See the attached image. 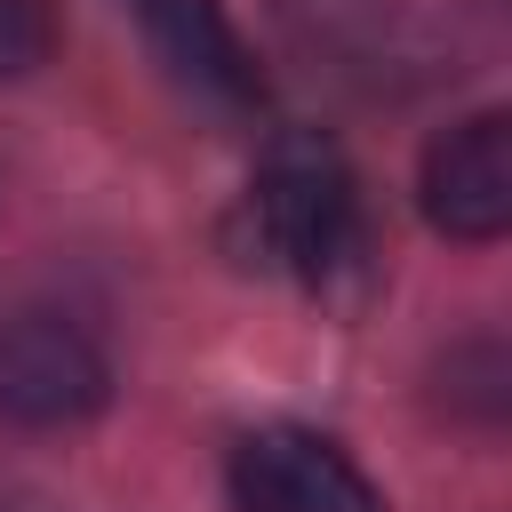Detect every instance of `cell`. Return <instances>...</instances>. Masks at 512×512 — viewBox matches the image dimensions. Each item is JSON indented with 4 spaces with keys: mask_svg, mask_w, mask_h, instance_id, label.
<instances>
[{
    "mask_svg": "<svg viewBox=\"0 0 512 512\" xmlns=\"http://www.w3.org/2000/svg\"><path fill=\"white\" fill-rule=\"evenodd\" d=\"M248 232H256L264 264H280L296 280H336L360 256V184L336 160V144H320V136L272 144L248 184Z\"/></svg>",
    "mask_w": 512,
    "mask_h": 512,
    "instance_id": "obj_1",
    "label": "cell"
},
{
    "mask_svg": "<svg viewBox=\"0 0 512 512\" xmlns=\"http://www.w3.org/2000/svg\"><path fill=\"white\" fill-rule=\"evenodd\" d=\"M416 192H424L432 232L504 240V224H512V120L504 112H472L448 136H432L424 168H416Z\"/></svg>",
    "mask_w": 512,
    "mask_h": 512,
    "instance_id": "obj_5",
    "label": "cell"
},
{
    "mask_svg": "<svg viewBox=\"0 0 512 512\" xmlns=\"http://www.w3.org/2000/svg\"><path fill=\"white\" fill-rule=\"evenodd\" d=\"M104 392H112V360L72 312L24 304L0 320V424L56 432V424L96 416Z\"/></svg>",
    "mask_w": 512,
    "mask_h": 512,
    "instance_id": "obj_2",
    "label": "cell"
},
{
    "mask_svg": "<svg viewBox=\"0 0 512 512\" xmlns=\"http://www.w3.org/2000/svg\"><path fill=\"white\" fill-rule=\"evenodd\" d=\"M224 488L240 512H384L376 480L312 424H256L240 432Z\"/></svg>",
    "mask_w": 512,
    "mask_h": 512,
    "instance_id": "obj_3",
    "label": "cell"
},
{
    "mask_svg": "<svg viewBox=\"0 0 512 512\" xmlns=\"http://www.w3.org/2000/svg\"><path fill=\"white\" fill-rule=\"evenodd\" d=\"M56 56V8L48 0H0V80H24Z\"/></svg>",
    "mask_w": 512,
    "mask_h": 512,
    "instance_id": "obj_6",
    "label": "cell"
},
{
    "mask_svg": "<svg viewBox=\"0 0 512 512\" xmlns=\"http://www.w3.org/2000/svg\"><path fill=\"white\" fill-rule=\"evenodd\" d=\"M152 64L208 112H256L264 104V72L240 40V24L224 16V0H128Z\"/></svg>",
    "mask_w": 512,
    "mask_h": 512,
    "instance_id": "obj_4",
    "label": "cell"
}]
</instances>
